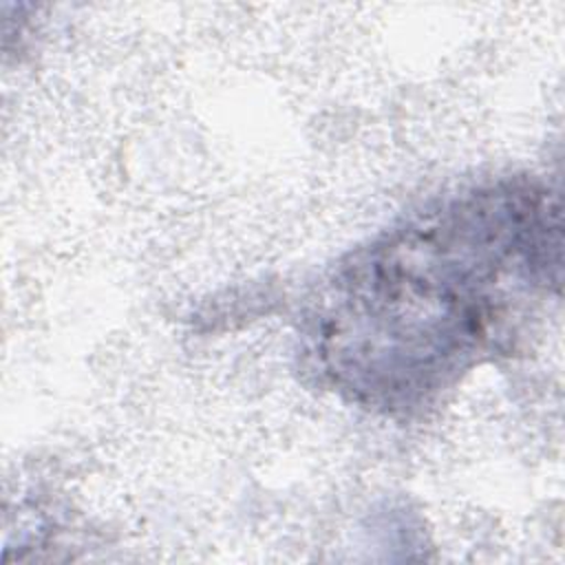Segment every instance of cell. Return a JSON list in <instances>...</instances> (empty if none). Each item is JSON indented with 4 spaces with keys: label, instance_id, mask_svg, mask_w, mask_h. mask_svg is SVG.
Listing matches in <instances>:
<instances>
[{
    "label": "cell",
    "instance_id": "obj_1",
    "mask_svg": "<svg viewBox=\"0 0 565 565\" xmlns=\"http://www.w3.org/2000/svg\"><path fill=\"white\" fill-rule=\"evenodd\" d=\"M558 274L556 196L527 179L472 188L333 269L309 316L307 355L342 397L411 413L503 351Z\"/></svg>",
    "mask_w": 565,
    "mask_h": 565
}]
</instances>
